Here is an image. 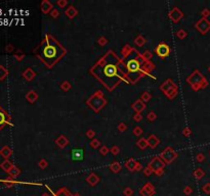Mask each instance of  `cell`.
Returning a JSON list of instances; mask_svg holds the SVG:
<instances>
[{"label": "cell", "instance_id": "1", "mask_svg": "<svg viewBox=\"0 0 210 196\" xmlns=\"http://www.w3.org/2000/svg\"><path fill=\"white\" fill-rule=\"evenodd\" d=\"M98 76L109 88L115 85L118 81V68H117V60L115 56H111L105 59V62L98 65Z\"/></svg>", "mask_w": 210, "mask_h": 196}, {"label": "cell", "instance_id": "2", "mask_svg": "<svg viewBox=\"0 0 210 196\" xmlns=\"http://www.w3.org/2000/svg\"><path fill=\"white\" fill-rule=\"evenodd\" d=\"M63 53L64 51L62 47L59 45V43L48 37L46 38L45 41H43L40 47L41 59L50 67L62 56Z\"/></svg>", "mask_w": 210, "mask_h": 196}, {"label": "cell", "instance_id": "3", "mask_svg": "<svg viewBox=\"0 0 210 196\" xmlns=\"http://www.w3.org/2000/svg\"><path fill=\"white\" fill-rule=\"evenodd\" d=\"M140 65H142V62L139 58H131L127 61V68H128V71L131 76L133 75H139V71H140Z\"/></svg>", "mask_w": 210, "mask_h": 196}, {"label": "cell", "instance_id": "4", "mask_svg": "<svg viewBox=\"0 0 210 196\" xmlns=\"http://www.w3.org/2000/svg\"><path fill=\"white\" fill-rule=\"evenodd\" d=\"M9 123V115L3 108L0 107V130L3 129Z\"/></svg>", "mask_w": 210, "mask_h": 196}, {"label": "cell", "instance_id": "5", "mask_svg": "<svg viewBox=\"0 0 210 196\" xmlns=\"http://www.w3.org/2000/svg\"><path fill=\"white\" fill-rule=\"evenodd\" d=\"M83 150L80 148H76L72 150V159L73 161H82L83 159Z\"/></svg>", "mask_w": 210, "mask_h": 196}, {"label": "cell", "instance_id": "6", "mask_svg": "<svg viewBox=\"0 0 210 196\" xmlns=\"http://www.w3.org/2000/svg\"><path fill=\"white\" fill-rule=\"evenodd\" d=\"M157 53H158L159 56L165 57L166 55L169 54V47L165 44H160L158 48H157Z\"/></svg>", "mask_w": 210, "mask_h": 196}, {"label": "cell", "instance_id": "7", "mask_svg": "<svg viewBox=\"0 0 210 196\" xmlns=\"http://www.w3.org/2000/svg\"><path fill=\"white\" fill-rule=\"evenodd\" d=\"M0 155H2L4 158H8V157L12 155V150H10L7 146H4V147L0 150Z\"/></svg>", "mask_w": 210, "mask_h": 196}, {"label": "cell", "instance_id": "8", "mask_svg": "<svg viewBox=\"0 0 210 196\" xmlns=\"http://www.w3.org/2000/svg\"><path fill=\"white\" fill-rule=\"evenodd\" d=\"M0 167H1V169H3L4 171H9L10 169H12V164H10L9 161H3L1 164V165H0Z\"/></svg>", "mask_w": 210, "mask_h": 196}, {"label": "cell", "instance_id": "9", "mask_svg": "<svg viewBox=\"0 0 210 196\" xmlns=\"http://www.w3.org/2000/svg\"><path fill=\"white\" fill-rule=\"evenodd\" d=\"M7 76V71L6 68H3L2 65H0V80H4Z\"/></svg>", "mask_w": 210, "mask_h": 196}, {"label": "cell", "instance_id": "10", "mask_svg": "<svg viewBox=\"0 0 210 196\" xmlns=\"http://www.w3.org/2000/svg\"><path fill=\"white\" fill-rule=\"evenodd\" d=\"M6 51H7V52L12 51V46H7V47H6Z\"/></svg>", "mask_w": 210, "mask_h": 196}]
</instances>
